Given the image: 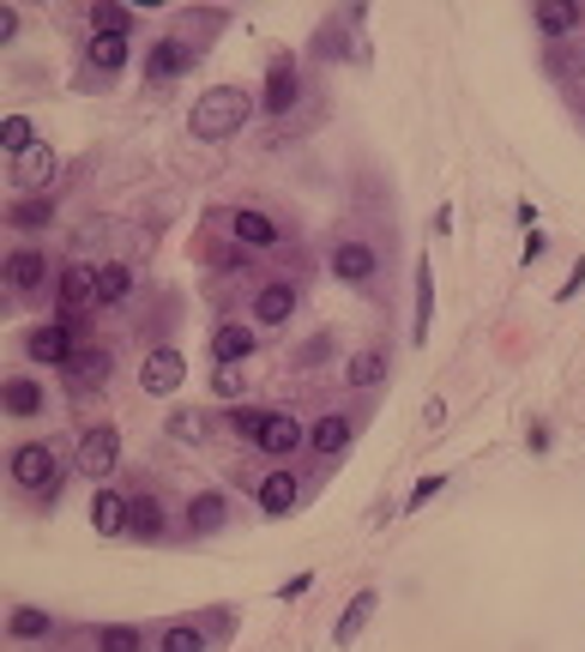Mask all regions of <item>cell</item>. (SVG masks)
<instances>
[{
  "label": "cell",
  "instance_id": "obj_1",
  "mask_svg": "<svg viewBox=\"0 0 585 652\" xmlns=\"http://www.w3.org/2000/svg\"><path fill=\"white\" fill-rule=\"evenodd\" d=\"M248 115H253V97L241 92V85H212V92H199L187 127H194L199 139H230V133L248 127Z\"/></svg>",
  "mask_w": 585,
  "mask_h": 652
},
{
  "label": "cell",
  "instance_id": "obj_2",
  "mask_svg": "<svg viewBox=\"0 0 585 652\" xmlns=\"http://www.w3.org/2000/svg\"><path fill=\"white\" fill-rule=\"evenodd\" d=\"M12 483L19 490H36V495H48V502H61V466H55V447H43V441H24V447H12Z\"/></svg>",
  "mask_w": 585,
  "mask_h": 652
},
{
  "label": "cell",
  "instance_id": "obj_3",
  "mask_svg": "<svg viewBox=\"0 0 585 652\" xmlns=\"http://www.w3.org/2000/svg\"><path fill=\"white\" fill-rule=\"evenodd\" d=\"M24 356H31V363H48V368H67L73 363V321L24 332Z\"/></svg>",
  "mask_w": 585,
  "mask_h": 652
},
{
  "label": "cell",
  "instance_id": "obj_4",
  "mask_svg": "<svg viewBox=\"0 0 585 652\" xmlns=\"http://www.w3.org/2000/svg\"><path fill=\"white\" fill-rule=\"evenodd\" d=\"M121 466V435L116 429H85V441H79V471H91V478H109V471Z\"/></svg>",
  "mask_w": 585,
  "mask_h": 652
},
{
  "label": "cell",
  "instance_id": "obj_5",
  "mask_svg": "<svg viewBox=\"0 0 585 652\" xmlns=\"http://www.w3.org/2000/svg\"><path fill=\"white\" fill-rule=\"evenodd\" d=\"M182 375H187L182 351H151L145 368H139V387H145V393H175V387H182Z\"/></svg>",
  "mask_w": 585,
  "mask_h": 652
},
{
  "label": "cell",
  "instance_id": "obj_6",
  "mask_svg": "<svg viewBox=\"0 0 585 652\" xmlns=\"http://www.w3.org/2000/svg\"><path fill=\"white\" fill-rule=\"evenodd\" d=\"M333 272L345 278V285H368V278H375V248H368V242H338Z\"/></svg>",
  "mask_w": 585,
  "mask_h": 652
},
{
  "label": "cell",
  "instance_id": "obj_7",
  "mask_svg": "<svg viewBox=\"0 0 585 652\" xmlns=\"http://www.w3.org/2000/svg\"><path fill=\"white\" fill-rule=\"evenodd\" d=\"M104 381H109V351H73V363H67L73 393H91V387H104Z\"/></svg>",
  "mask_w": 585,
  "mask_h": 652
},
{
  "label": "cell",
  "instance_id": "obj_8",
  "mask_svg": "<svg viewBox=\"0 0 585 652\" xmlns=\"http://www.w3.org/2000/svg\"><path fill=\"white\" fill-rule=\"evenodd\" d=\"M163 526H170V520H163V502L158 495H133V502H127V532H133V538H163Z\"/></svg>",
  "mask_w": 585,
  "mask_h": 652
},
{
  "label": "cell",
  "instance_id": "obj_9",
  "mask_svg": "<svg viewBox=\"0 0 585 652\" xmlns=\"http://www.w3.org/2000/svg\"><path fill=\"white\" fill-rule=\"evenodd\" d=\"M380 610V592H356L350 605H345V617H338V629H333V641L338 646H356V634L368 629V617Z\"/></svg>",
  "mask_w": 585,
  "mask_h": 652
},
{
  "label": "cell",
  "instance_id": "obj_10",
  "mask_svg": "<svg viewBox=\"0 0 585 652\" xmlns=\"http://www.w3.org/2000/svg\"><path fill=\"white\" fill-rule=\"evenodd\" d=\"M290 314H296V290H290V285H266L260 297H253V321H266V327H284Z\"/></svg>",
  "mask_w": 585,
  "mask_h": 652
},
{
  "label": "cell",
  "instance_id": "obj_11",
  "mask_svg": "<svg viewBox=\"0 0 585 652\" xmlns=\"http://www.w3.org/2000/svg\"><path fill=\"white\" fill-rule=\"evenodd\" d=\"M187 67H194V49H182V43H158V49H151V55H145V79H175V73H187Z\"/></svg>",
  "mask_w": 585,
  "mask_h": 652
},
{
  "label": "cell",
  "instance_id": "obj_12",
  "mask_svg": "<svg viewBox=\"0 0 585 652\" xmlns=\"http://www.w3.org/2000/svg\"><path fill=\"white\" fill-rule=\"evenodd\" d=\"M48 175H55V151L48 146H31L24 158H12V182L19 188H48Z\"/></svg>",
  "mask_w": 585,
  "mask_h": 652
},
{
  "label": "cell",
  "instance_id": "obj_13",
  "mask_svg": "<svg viewBox=\"0 0 585 652\" xmlns=\"http://www.w3.org/2000/svg\"><path fill=\"white\" fill-rule=\"evenodd\" d=\"M260 507L266 514H290V507H296V471H266L260 478Z\"/></svg>",
  "mask_w": 585,
  "mask_h": 652
},
{
  "label": "cell",
  "instance_id": "obj_14",
  "mask_svg": "<svg viewBox=\"0 0 585 652\" xmlns=\"http://www.w3.org/2000/svg\"><path fill=\"white\" fill-rule=\"evenodd\" d=\"M212 356H218V363H248L253 356V327H218L212 332Z\"/></svg>",
  "mask_w": 585,
  "mask_h": 652
},
{
  "label": "cell",
  "instance_id": "obj_15",
  "mask_svg": "<svg viewBox=\"0 0 585 652\" xmlns=\"http://www.w3.org/2000/svg\"><path fill=\"white\" fill-rule=\"evenodd\" d=\"M7 278H12V290H24V297H31V290H43L48 260H43V254H31V248H19V254L7 260Z\"/></svg>",
  "mask_w": 585,
  "mask_h": 652
},
{
  "label": "cell",
  "instance_id": "obj_16",
  "mask_svg": "<svg viewBox=\"0 0 585 652\" xmlns=\"http://www.w3.org/2000/svg\"><path fill=\"white\" fill-rule=\"evenodd\" d=\"M61 302H67V314L97 302V266H67V272H61Z\"/></svg>",
  "mask_w": 585,
  "mask_h": 652
},
{
  "label": "cell",
  "instance_id": "obj_17",
  "mask_svg": "<svg viewBox=\"0 0 585 652\" xmlns=\"http://www.w3.org/2000/svg\"><path fill=\"white\" fill-rule=\"evenodd\" d=\"M91 526L104 532V538H121L127 532V502L116 490H97V502H91Z\"/></svg>",
  "mask_w": 585,
  "mask_h": 652
},
{
  "label": "cell",
  "instance_id": "obj_18",
  "mask_svg": "<svg viewBox=\"0 0 585 652\" xmlns=\"http://www.w3.org/2000/svg\"><path fill=\"white\" fill-rule=\"evenodd\" d=\"M230 229H236V242H248V248H272L278 242V224L266 212H236Z\"/></svg>",
  "mask_w": 585,
  "mask_h": 652
},
{
  "label": "cell",
  "instance_id": "obj_19",
  "mask_svg": "<svg viewBox=\"0 0 585 652\" xmlns=\"http://www.w3.org/2000/svg\"><path fill=\"white\" fill-rule=\"evenodd\" d=\"M260 447H266V453H296V447H302V424H296V417H284V411H272Z\"/></svg>",
  "mask_w": 585,
  "mask_h": 652
},
{
  "label": "cell",
  "instance_id": "obj_20",
  "mask_svg": "<svg viewBox=\"0 0 585 652\" xmlns=\"http://www.w3.org/2000/svg\"><path fill=\"white\" fill-rule=\"evenodd\" d=\"M531 19H538V31H543V36H567V31H579V7H562V0H543V7L531 12Z\"/></svg>",
  "mask_w": 585,
  "mask_h": 652
},
{
  "label": "cell",
  "instance_id": "obj_21",
  "mask_svg": "<svg viewBox=\"0 0 585 652\" xmlns=\"http://www.w3.org/2000/svg\"><path fill=\"white\" fill-rule=\"evenodd\" d=\"M345 381H350V387H380V381H387V356H380V351H356L345 363Z\"/></svg>",
  "mask_w": 585,
  "mask_h": 652
},
{
  "label": "cell",
  "instance_id": "obj_22",
  "mask_svg": "<svg viewBox=\"0 0 585 652\" xmlns=\"http://www.w3.org/2000/svg\"><path fill=\"white\" fill-rule=\"evenodd\" d=\"M429 321H435V272H429V260L423 266H416V344H423L429 339Z\"/></svg>",
  "mask_w": 585,
  "mask_h": 652
},
{
  "label": "cell",
  "instance_id": "obj_23",
  "mask_svg": "<svg viewBox=\"0 0 585 652\" xmlns=\"http://www.w3.org/2000/svg\"><path fill=\"white\" fill-rule=\"evenodd\" d=\"M308 441H314V453L333 459V453H345V447H350V424H345V417H321Z\"/></svg>",
  "mask_w": 585,
  "mask_h": 652
},
{
  "label": "cell",
  "instance_id": "obj_24",
  "mask_svg": "<svg viewBox=\"0 0 585 652\" xmlns=\"http://www.w3.org/2000/svg\"><path fill=\"white\" fill-rule=\"evenodd\" d=\"M187 526H194V532H218L224 526V495L218 490L194 495V502H187Z\"/></svg>",
  "mask_w": 585,
  "mask_h": 652
},
{
  "label": "cell",
  "instance_id": "obj_25",
  "mask_svg": "<svg viewBox=\"0 0 585 652\" xmlns=\"http://www.w3.org/2000/svg\"><path fill=\"white\" fill-rule=\"evenodd\" d=\"M85 55H91V67H97V73H116L121 61H127V36H97V31H91Z\"/></svg>",
  "mask_w": 585,
  "mask_h": 652
},
{
  "label": "cell",
  "instance_id": "obj_26",
  "mask_svg": "<svg viewBox=\"0 0 585 652\" xmlns=\"http://www.w3.org/2000/svg\"><path fill=\"white\" fill-rule=\"evenodd\" d=\"M31 146H36L31 115H7V121H0V151H7V158H24Z\"/></svg>",
  "mask_w": 585,
  "mask_h": 652
},
{
  "label": "cell",
  "instance_id": "obj_27",
  "mask_svg": "<svg viewBox=\"0 0 585 652\" xmlns=\"http://www.w3.org/2000/svg\"><path fill=\"white\" fill-rule=\"evenodd\" d=\"M7 629H12V641H43V634L55 629V617H48V610H31V605H24V610H12Z\"/></svg>",
  "mask_w": 585,
  "mask_h": 652
},
{
  "label": "cell",
  "instance_id": "obj_28",
  "mask_svg": "<svg viewBox=\"0 0 585 652\" xmlns=\"http://www.w3.org/2000/svg\"><path fill=\"white\" fill-rule=\"evenodd\" d=\"M12 224H19V229H43V224H55V200H48V194L19 200V206H12Z\"/></svg>",
  "mask_w": 585,
  "mask_h": 652
},
{
  "label": "cell",
  "instance_id": "obj_29",
  "mask_svg": "<svg viewBox=\"0 0 585 652\" xmlns=\"http://www.w3.org/2000/svg\"><path fill=\"white\" fill-rule=\"evenodd\" d=\"M7 411L12 417H36L43 411V387H36V381H7Z\"/></svg>",
  "mask_w": 585,
  "mask_h": 652
},
{
  "label": "cell",
  "instance_id": "obj_30",
  "mask_svg": "<svg viewBox=\"0 0 585 652\" xmlns=\"http://www.w3.org/2000/svg\"><path fill=\"white\" fill-rule=\"evenodd\" d=\"M290 104H296V73H290V67H272V79H266V109L284 115Z\"/></svg>",
  "mask_w": 585,
  "mask_h": 652
},
{
  "label": "cell",
  "instance_id": "obj_31",
  "mask_svg": "<svg viewBox=\"0 0 585 652\" xmlns=\"http://www.w3.org/2000/svg\"><path fill=\"white\" fill-rule=\"evenodd\" d=\"M127 290H133V272H127V266H97V302H121Z\"/></svg>",
  "mask_w": 585,
  "mask_h": 652
},
{
  "label": "cell",
  "instance_id": "obj_32",
  "mask_svg": "<svg viewBox=\"0 0 585 652\" xmlns=\"http://www.w3.org/2000/svg\"><path fill=\"white\" fill-rule=\"evenodd\" d=\"M158 652H206V634H199L194 622H170L163 641H158Z\"/></svg>",
  "mask_w": 585,
  "mask_h": 652
},
{
  "label": "cell",
  "instance_id": "obj_33",
  "mask_svg": "<svg viewBox=\"0 0 585 652\" xmlns=\"http://www.w3.org/2000/svg\"><path fill=\"white\" fill-rule=\"evenodd\" d=\"M139 629H127V622H109V629H97V652H139Z\"/></svg>",
  "mask_w": 585,
  "mask_h": 652
},
{
  "label": "cell",
  "instance_id": "obj_34",
  "mask_svg": "<svg viewBox=\"0 0 585 652\" xmlns=\"http://www.w3.org/2000/svg\"><path fill=\"white\" fill-rule=\"evenodd\" d=\"M266 424H272V411H253V405H241V411H230V429L241 435V441H260Z\"/></svg>",
  "mask_w": 585,
  "mask_h": 652
},
{
  "label": "cell",
  "instance_id": "obj_35",
  "mask_svg": "<svg viewBox=\"0 0 585 652\" xmlns=\"http://www.w3.org/2000/svg\"><path fill=\"white\" fill-rule=\"evenodd\" d=\"M212 387H218V399H236V393L248 387V368H241V363H218V375H212Z\"/></svg>",
  "mask_w": 585,
  "mask_h": 652
},
{
  "label": "cell",
  "instance_id": "obj_36",
  "mask_svg": "<svg viewBox=\"0 0 585 652\" xmlns=\"http://www.w3.org/2000/svg\"><path fill=\"white\" fill-rule=\"evenodd\" d=\"M91 24H97V36H127V7H116V0H109V7L91 12Z\"/></svg>",
  "mask_w": 585,
  "mask_h": 652
},
{
  "label": "cell",
  "instance_id": "obj_37",
  "mask_svg": "<svg viewBox=\"0 0 585 652\" xmlns=\"http://www.w3.org/2000/svg\"><path fill=\"white\" fill-rule=\"evenodd\" d=\"M170 435H175V441H199V435H206V417H199V411H175Z\"/></svg>",
  "mask_w": 585,
  "mask_h": 652
},
{
  "label": "cell",
  "instance_id": "obj_38",
  "mask_svg": "<svg viewBox=\"0 0 585 652\" xmlns=\"http://www.w3.org/2000/svg\"><path fill=\"white\" fill-rule=\"evenodd\" d=\"M543 254H550V236H543V229H526V248H519V260H526V266H538Z\"/></svg>",
  "mask_w": 585,
  "mask_h": 652
},
{
  "label": "cell",
  "instance_id": "obj_39",
  "mask_svg": "<svg viewBox=\"0 0 585 652\" xmlns=\"http://www.w3.org/2000/svg\"><path fill=\"white\" fill-rule=\"evenodd\" d=\"M441 483H447V478H423V483H416V490H411V502H404V514H416V507H423L429 495H441Z\"/></svg>",
  "mask_w": 585,
  "mask_h": 652
},
{
  "label": "cell",
  "instance_id": "obj_40",
  "mask_svg": "<svg viewBox=\"0 0 585 652\" xmlns=\"http://www.w3.org/2000/svg\"><path fill=\"white\" fill-rule=\"evenodd\" d=\"M19 36V7H0V43H12Z\"/></svg>",
  "mask_w": 585,
  "mask_h": 652
},
{
  "label": "cell",
  "instance_id": "obj_41",
  "mask_svg": "<svg viewBox=\"0 0 585 652\" xmlns=\"http://www.w3.org/2000/svg\"><path fill=\"white\" fill-rule=\"evenodd\" d=\"M308 586H314L308 574H296V580H284V586H278V598H302V592H308Z\"/></svg>",
  "mask_w": 585,
  "mask_h": 652
},
{
  "label": "cell",
  "instance_id": "obj_42",
  "mask_svg": "<svg viewBox=\"0 0 585 652\" xmlns=\"http://www.w3.org/2000/svg\"><path fill=\"white\" fill-rule=\"evenodd\" d=\"M579 285H585V260L574 266V278H567V285H562V290H555V297H562V302H567V297H579Z\"/></svg>",
  "mask_w": 585,
  "mask_h": 652
},
{
  "label": "cell",
  "instance_id": "obj_43",
  "mask_svg": "<svg viewBox=\"0 0 585 652\" xmlns=\"http://www.w3.org/2000/svg\"><path fill=\"white\" fill-rule=\"evenodd\" d=\"M423 424H429V429H441V424H447V405H441V399H429V411H423Z\"/></svg>",
  "mask_w": 585,
  "mask_h": 652
}]
</instances>
